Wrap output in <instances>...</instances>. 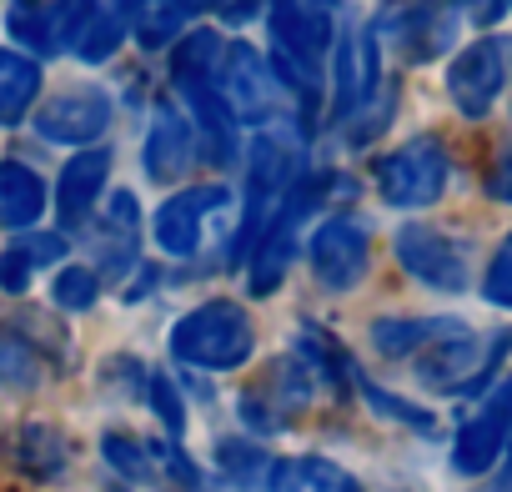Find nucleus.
Returning <instances> with one entry per match:
<instances>
[{
  "label": "nucleus",
  "mask_w": 512,
  "mask_h": 492,
  "mask_svg": "<svg viewBox=\"0 0 512 492\" xmlns=\"http://www.w3.org/2000/svg\"><path fill=\"white\" fill-rule=\"evenodd\" d=\"M171 352L201 372H236L256 352V327L236 302H201L171 327Z\"/></svg>",
  "instance_id": "obj_1"
},
{
  "label": "nucleus",
  "mask_w": 512,
  "mask_h": 492,
  "mask_svg": "<svg viewBox=\"0 0 512 492\" xmlns=\"http://www.w3.org/2000/svg\"><path fill=\"white\" fill-rule=\"evenodd\" d=\"M302 176L297 166V146L277 131H262L251 141V156H246V191H241V231L231 236V257H246L256 236L267 231V221L277 216V206L287 201L292 181Z\"/></svg>",
  "instance_id": "obj_2"
},
{
  "label": "nucleus",
  "mask_w": 512,
  "mask_h": 492,
  "mask_svg": "<svg viewBox=\"0 0 512 492\" xmlns=\"http://www.w3.org/2000/svg\"><path fill=\"white\" fill-rule=\"evenodd\" d=\"M512 352V332H497L487 342H477L467 327L432 342L427 352H417V377L437 392H477L492 382L497 362Z\"/></svg>",
  "instance_id": "obj_3"
},
{
  "label": "nucleus",
  "mask_w": 512,
  "mask_h": 492,
  "mask_svg": "<svg viewBox=\"0 0 512 492\" xmlns=\"http://www.w3.org/2000/svg\"><path fill=\"white\" fill-rule=\"evenodd\" d=\"M447 176H452V161L437 136H417L377 161V191L387 206H402V211L432 206L447 191Z\"/></svg>",
  "instance_id": "obj_4"
},
{
  "label": "nucleus",
  "mask_w": 512,
  "mask_h": 492,
  "mask_svg": "<svg viewBox=\"0 0 512 492\" xmlns=\"http://www.w3.org/2000/svg\"><path fill=\"white\" fill-rule=\"evenodd\" d=\"M211 81H216V96L226 101L231 121H246V126H267V121L277 116L282 81H277V71H272L262 56H256L246 41H231V46H221Z\"/></svg>",
  "instance_id": "obj_5"
},
{
  "label": "nucleus",
  "mask_w": 512,
  "mask_h": 492,
  "mask_svg": "<svg viewBox=\"0 0 512 492\" xmlns=\"http://www.w3.org/2000/svg\"><path fill=\"white\" fill-rule=\"evenodd\" d=\"M382 36L397 46L402 61H437L457 41V6L452 0H402L382 16Z\"/></svg>",
  "instance_id": "obj_6"
},
{
  "label": "nucleus",
  "mask_w": 512,
  "mask_h": 492,
  "mask_svg": "<svg viewBox=\"0 0 512 492\" xmlns=\"http://www.w3.org/2000/svg\"><path fill=\"white\" fill-rule=\"evenodd\" d=\"M307 262H312V277L327 287V292H352L362 277H367V262H372V241L357 221L347 216H332L312 231L307 241Z\"/></svg>",
  "instance_id": "obj_7"
},
{
  "label": "nucleus",
  "mask_w": 512,
  "mask_h": 492,
  "mask_svg": "<svg viewBox=\"0 0 512 492\" xmlns=\"http://www.w3.org/2000/svg\"><path fill=\"white\" fill-rule=\"evenodd\" d=\"M502 86H507V41H497V36L472 41V46L447 66V96H452V106H457L462 116H472V121H482V116L497 106Z\"/></svg>",
  "instance_id": "obj_8"
},
{
  "label": "nucleus",
  "mask_w": 512,
  "mask_h": 492,
  "mask_svg": "<svg viewBox=\"0 0 512 492\" xmlns=\"http://www.w3.org/2000/svg\"><path fill=\"white\" fill-rule=\"evenodd\" d=\"M111 126V96L101 86H71L36 111V136L51 146H91Z\"/></svg>",
  "instance_id": "obj_9"
},
{
  "label": "nucleus",
  "mask_w": 512,
  "mask_h": 492,
  "mask_svg": "<svg viewBox=\"0 0 512 492\" xmlns=\"http://www.w3.org/2000/svg\"><path fill=\"white\" fill-rule=\"evenodd\" d=\"M397 262L422 287H432V292H462L467 287V257H462V246L447 231H437V226H422V221L402 226L397 231Z\"/></svg>",
  "instance_id": "obj_10"
},
{
  "label": "nucleus",
  "mask_w": 512,
  "mask_h": 492,
  "mask_svg": "<svg viewBox=\"0 0 512 492\" xmlns=\"http://www.w3.org/2000/svg\"><path fill=\"white\" fill-rule=\"evenodd\" d=\"M507 437H512V377L487 392V402L477 407V417H467V427L452 442V467L462 477H482L502 457Z\"/></svg>",
  "instance_id": "obj_11"
},
{
  "label": "nucleus",
  "mask_w": 512,
  "mask_h": 492,
  "mask_svg": "<svg viewBox=\"0 0 512 492\" xmlns=\"http://www.w3.org/2000/svg\"><path fill=\"white\" fill-rule=\"evenodd\" d=\"M312 387H317L312 372H307L297 357H287V362L267 367V377L241 397V417H246L256 432H277V427H287V422L307 407Z\"/></svg>",
  "instance_id": "obj_12"
},
{
  "label": "nucleus",
  "mask_w": 512,
  "mask_h": 492,
  "mask_svg": "<svg viewBox=\"0 0 512 492\" xmlns=\"http://www.w3.org/2000/svg\"><path fill=\"white\" fill-rule=\"evenodd\" d=\"M231 201L226 186H191V191H176L171 201H161L151 231H156V246L166 257H191L201 246V231H206V216L221 211Z\"/></svg>",
  "instance_id": "obj_13"
},
{
  "label": "nucleus",
  "mask_w": 512,
  "mask_h": 492,
  "mask_svg": "<svg viewBox=\"0 0 512 492\" xmlns=\"http://www.w3.org/2000/svg\"><path fill=\"white\" fill-rule=\"evenodd\" d=\"M332 71H337V101H332L337 116H352L357 106H367L377 91V31H367V26L342 31Z\"/></svg>",
  "instance_id": "obj_14"
},
{
  "label": "nucleus",
  "mask_w": 512,
  "mask_h": 492,
  "mask_svg": "<svg viewBox=\"0 0 512 492\" xmlns=\"http://www.w3.org/2000/svg\"><path fill=\"white\" fill-rule=\"evenodd\" d=\"M191 156H196V131L181 111L171 106H156L151 116V131H146V176L171 186L191 171Z\"/></svg>",
  "instance_id": "obj_15"
},
{
  "label": "nucleus",
  "mask_w": 512,
  "mask_h": 492,
  "mask_svg": "<svg viewBox=\"0 0 512 492\" xmlns=\"http://www.w3.org/2000/svg\"><path fill=\"white\" fill-rule=\"evenodd\" d=\"M106 176H111V151L91 146V151H76L61 171V186H56V211H61V226H86L91 221V206L96 196L106 191Z\"/></svg>",
  "instance_id": "obj_16"
},
{
  "label": "nucleus",
  "mask_w": 512,
  "mask_h": 492,
  "mask_svg": "<svg viewBox=\"0 0 512 492\" xmlns=\"http://www.w3.org/2000/svg\"><path fill=\"white\" fill-rule=\"evenodd\" d=\"M136 241H141V211H136V196L131 191H116L101 226L91 231V246H96V262L101 272L121 277L131 262H136Z\"/></svg>",
  "instance_id": "obj_17"
},
{
  "label": "nucleus",
  "mask_w": 512,
  "mask_h": 492,
  "mask_svg": "<svg viewBox=\"0 0 512 492\" xmlns=\"http://www.w3.org/2000/svg\"><path fill=\"white\" fill-rule=\"evenodd\" d=\"M267 492H362V482L327 457H282L267 467Z\"/></svg>",
  "instance_id": "obj_18"
},
{
  "label": "nucleus",
  "mask_w": 512,
  "mask_h": 492,
  "mask_svg": "<svg viewBox=\"0 0 512 492\" xmlns=\"http://www.w3.org/2000/svg\"><path fill=\"white\" fill-rule=\"evenodd\" d=\"M452 332H462V322H452V317H382V322H372V347L382 357H417Z\"/></svg>",
  "instance_id": "obj_19"
},
{
  "label": "nucleus",
  "mask_w": 512,
  "mask_h": 492,
  "mask_svg": "<svg viewBox=\"0 0 512 492\" xmlns=\"http://www.w3.org/2000/svg\"><path fill=\"white\" fill-rule=\"evenodd\" d=\"M41 211H46V181L21 161H0V226L26 231L41 221Z\"/></svg>",
  "instance_id": "obj_20"
},
{
  "label": "nucleus",
  "mask_w": 512,
  "mask_h": 492,
  "mask_svg": "<svg viewBox=\"0 0 512 492\" xmlns=\"http://www.w3.org/2000/svg\"><path fill=\"white\" fill-rule=\"evenodd\" d=\"M66 462H71V442H66L51 422H26V427L16 432V467H21L26 477L51 482V477L66 472Z\"/></svg>",
  "instance_id": "obj_21"
},
{
  "label": "nucleus",
  "mask_w": 512,
  "mask_h": 492,
  "mask_svg": "<svg viewBox=\"0 0 512 492\" xmlns=\"http://www.w3.org/2000/svg\"><path fill=\"white\" fill-rule=\"evenodd\" d=\"M6 26H11V36H16L26 51H36V56H56V51H61L56 6H46V0H11Z\"/></svg>",
  "instance_id": "obj_22"
},
{
  "label": "nucleus",
  "mask_w": 512,
  "mask_h": 492,
  "mask_svg": "<svg viewBox=\"0 0 512 492\" xmlns=\"http://www.w3.org/2000/svg\"><path fill=\"white\" fill-rule=\"evenodd\" d=\"M126 31H131V0H126V6H96L91 11V21L76 31V56L81 61H106V56H116V46L126 41Z\"/></svg>",
  "instance_id": "obj_23"
},
{
  "label": "nucleus",
  "mask_w": 512,
  "mask_h": 492,
  "mask_svg": "<svg viewBox=\"0 0 512 492\" xmlns=\"http://www.w3.org/2000/svg\"><path fill=\"white\" fill-rule=\"evenodd\" d=\"M41 91V66L21 51H0V121H21Z\"/></svg>",
  "instance_id": "obj_24"
},
{
  "label": "nucleus",
  "mask_w": 512,
  "mask_h": 492,
  "mask_svg": "<svg viewBox=\"0 0 512 492\" xmlns=\"http://www.w3.org/2000/svg\"><path fill=\"white\" fill-rule=\"evenodd\" d=\"M101 452H106V467L121 472L126 482H156V452L146 442H136L131 432H106Z\"/></svg>",
  "instance_id": "obj_25"
},
{
  "label": "nucleus",
  "mask_w": 512,
  "mask_h": 492,
  "mask_svg": "<svg viewBox=\"0 0 512 492\" xmlns=\"http://www.w3.org/2000/svg\"><path fill=\"white\" fill-rule=\"evenodd\" d=\"M0 382L26 392L41 382V357H36V342L16 337L11 327H0Z\"/></svg>",
  "instance_id": "obj_26"
},
{
  "label": "nucleus",
  "mask_w": 512,
  "mask_h": 492,
  "mask_svg": "<svg viewBox=\"0 0 512 492\" xmlns=\"http://www.w3.org/2000/svg\"><path fill=\"white\" fill-rule=\"evenodd\" d=\"M51 297H56L61 312H91L96 297H101V277H96V267H66V272L56 277Z\"/></svg>",
  "instance_id": "obj_27"
},
{
  "label": "nucleus",
  "mask_w": 512,
  "mask_h": 492,
  "mask_svg": "<svg viewBox=\"0 0 512 492\" xmlns=\"http://www.w3.org/2000/svg\"><path fill=\"white\" fill-rule=\"evenodd\" d=\"M146 402H151V412L161 417V427L171 437L186 432V402H181V392H176V382L166 372H146Z\"/></svg>",
  "instance_id": "obj_28"
},
{
  "label": "nucleus",
  "mask_w": 512,
  "mask_h": 492,
  "mask_svg": "<svg viewBox=\"0 0 512 492\" xmlns=\"http://www.w3.org/2000/svg\"><path fill=\"white\" fill-rule=\"evenodd\" d=\"M382 417H392V422H407V427H417V432H437V422H432V412H422V407H412V402H402V397H392V392H382L377 382H367L362 372H357V382H352Z\"/></svg>",
  "instance_id": "obj_29"
},
{
  "label": "nucleus",
  "mask_w": 512,
  "mask_h": 492,
  "mask_svg": "<svg viewBox=\"0 0 512 492\" xmlns=\"http://www.w3.org/2000/svg\"><path fill=\"white\" fill-rule=\"evenodd\" d=\"M216 457H221L226 477H236L241 487H251V482H256V472L267 477V467H272V457H267V452H256L251 442H231V437L216 447Z\"/></svg>",
  "instance_id": "obj_30"
},
{
  "label": "nucleus",
  "mask_w": 512,
  "mask_h": 492,
  "mask_svg": "<svg viewBox=\"0 0 512 492\" xmlns=\"http://www.w3.org/2000/svg\"><path fill=\"white\" fill-rule=\"evenodd\" d=\"M482 297L492 307H512V236L497 246V257L487 262V277H482Z\"/></svg>",
  "instance_id": "obj_31"
},
{
  "label": "nucleus",
  "mask_w": 512,
  "mask_h": 492,
  "mask_svg": "<svg viewBox=\"0 0 512 492\" xmlns=\"http://www.w3.org/2000/svg\"><path fill=\"white\" fill-rule=\"evenodd\" d=\"M16 252H21L31 267H51V262L66 257V236H61V231H36V236H21V241H16Z\"/></svg>",
  "instance_id": "obj_32"
},
{
  "label": "nucleus",
  "mask_w": 512,
  "mask_h": 492,
  "mask_svg": "<svg viewBox=\"0 0 512 492\" xmlns=\"http://www.w3.org/2000/svg\"><path fill=\"white\" fill-rule=\"evenodd\" d=\"M31 262L16 252V246H11V252H0V292H11V297H21L26 287H31Z\"/></svg>",
  "instance_id": "obj_33"
},
{
  "label": "nucleus",
  "mask_w": 512,
  "mask_h": 492,
  "mask_svg": "<svg viewBox=\"0 0 512 492\" xmlns=\"http://www.w3.org/2000/svg\"><path fill=\"white\" fill-rule=\"evenodd\" d=\"M487 186H492V196H497V201H507V206H512V141H507V146H502V156L492 161Z\"/></svg>",
  "instance_id": "obj_34"
},
{
  "label": "nucleus",
  "mask_w": 512,
  "mask_h": 492,
  "mask_svg": "<svg viewBox=\"0 0 512 492\" xmlns=\"http://www.w3.org/2000/svg\"><path fill=\"white\" fill-rule=\"evenodd\" d=\"M462 11H467L477 26H492V21L507 11V0H462Z\"/></svg>",
  "instance_id": "obj_35"
}]
</instances>
